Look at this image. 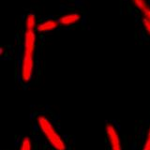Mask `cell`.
<instances>
[{"mask_svg":"<svg viewBox=\"0 0 150 150\" xmlns=\"http://www.w3.org/2000/svg\"><path fill=\"white\" fill-rule=\"evenodd\" d=\"M140 150H150V122L147 126L146 131H145L144 143H143L142 147H141Z\"/></svg>","mask_w":150,"mask_h":150,"instance_id":"cell-7","label":"cell"},{"mask_svg":"<svg viewBox=\"0 0 150 150\" xmlns=\"http://www.w3.org/2000/svg\"><path fill=\"white\" fill-rule=\"evenodd\" d=\"M25 25H26V29H34V27L36 25V17L34 14L29 13L27 15Z\"/></svg>","mask_w":150,"mask_h":150,"instance_id":"cell-8","label":"cell"},{"mask_svg":"<svg viewBox=\"0 0 150 150\" xmlns=\"http://www.w3.org/2000/svg\"><path fill=\"white\" fill-rule=\"evenodd\" d=\"M37 128L39 129L42 137L44 138L46 143L53 150H67V144L63 138V136L55 128L48 116L41 114L36 118Z\"/></svg>","mask_w":150,"mask_h":150,"instance_id":"cell-2","label":"cell"},{"mask_svg":"<svg viewBox=\"0 0 150 150\" xmlns=\"http://www.w3.org/2000/svg\"><path fill=\"white\" fill-rule=\"evenodd\" d=\"M33 148H34L33 140L29 136H23L19 142L17 150H33Z\"/></svg>","mask_w":150,"mask_h":150,"instance_id":"cell-4","label":"cell"},{"mask_svg":"<svg viewBox=\"0 0 150 150\" xmlns=\"http://www.w3.org/2000/svg\"><path fill=\"white\" fill-rule=\"evenodd\" d=\"M105 135L109 150H124L123 143L118 129L112 122H108L105 126Z\"/></svg>","mask_w":150,"mask_h":150,"instance_id":"cell-3","label":"cell"},{"mask_svg":"<svg viewBox=\"0 0 150 150\" xmlns=\"http://www.w3.org/2000/svg\"><path fill=\"white\" fill-rule=\"evenodd\" d=\"M56 26H57V23L55 21L48 20V21L40 23V25L37 27V30L39 32H50L52 30H54Z\"/></svg>","mask_w":150,"mask_h":150,"instance_id":"cell-6","label":"cell"},{"mask_svg":"<svg viewBox=\"0 0 150 150\" xmlns=\"http://www.w3.org/2000/svg\"><path fill=\"white\" fill-rule=\"evenodd\" d=\"M36 36L33 29H26L23 40V54L19 67V78L22 83H29L35 72Z\"/></svg>","mask_w":150,"mask_h":150,"instance_id":"cell-1","label":"cell"},{"mask_svg":"<svg viewBox=\"0 0 150 150\" xmlns=\"http://www.w3.org/2000/svg\"><path fill=\"white\" fill-rule=\"evenodd\" d=\"M81 18V15L79 13H72V14H69V15L63 16L61 19L58 20V23H62L63 25H70L72 23H76L79 19Z\"/></svg>","mask_w":150,"mask_h":150,"instance_id":"cell-5","label":"cell"}]
</instances>
